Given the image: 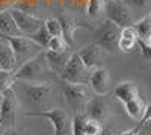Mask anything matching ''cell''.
<instances>
[{
	"instance_id": "obj_1",
	"label": "cell",
	"mask_w": 151,
	"mask_h": 135,
	"mask_svg": "<svg viewBox=\"0 0 151 135\" xmlns=\"http://www.w3.org/2000/svg\"><path fill=\"white\" fill-rule=\"evenodd\" d=\"M48 71H50V68L45 62L44 52H41L35 58H32V59L26 61L24 64H21L14 73V79L15 81H23V82H29V83L45 82L44 76Z\"/></svg>"
},
{
	"instance_id": "obj_2",
	"label": "cell",
	"mask_w": 151,
	"mask_h": 135,
	"mask_svg": "<svg viewBox=\"0 0 151 135\" xmlns=\"http://www.w3.org/2000/svg\"><path fill=\"white\" fill-rule=\"evenodd\" d=\"M26 117H38L47 120L53 128L52 135H71V114L64 108H50L47 111H30Z\"/></svg>"
},
{
	"instance_id": "obj_3",
	"label": "cell",
	"mask_w": 151,
	"mask_h": 135,
	"mask_svg": "<svg viewBox=\"0 0 151 135\" xmlns=\"http://www.w3.org/2000/svg\"><path fill=\"white\" fill-rule=\"evenodd\" d=\"M121 35V28L110 20H104L94 29V43L104 52H116V44Z\"/></svg>"
},
{
	"instance_id": "obj_4",
	"label": "cell",
	"mask_w": 151,
	"mask_h": 135,
	"mask_svg": "<svg viewBox=\"0 0 151 135\" xmlns=\"http://www.w3.org/2000/svg\"><path fill=\"white\" fill-rule=\"evenodd\" d=\"M62 94L65 97L67 105L74 111V114H79L85 111V106L88 100L91 99V91L88 85H77V83H62Z\"/></svg>"
},
{
	"instance_id": "obj_5",
	"label": "cell",
	"mask_w": 151,
	"mask_h": 135,
	"mask_svg": "<svg viewBox=\"0 0 151 135\" xmlns=\"http://www.w3.org/2000/svg\"><path fill=\"white\" fill-rule=\"evenodd\" d=\"M91 71L85 64L83 61L79 58V55L73 52L68 62L62 71V75L59 76L64 82H68V83H77V85H88V81H89V76H91Z\"/></svg>"
},
{
	"instance_id": "obj_6",
	"label": "cell",
	"mask_w": 151,
	"mask_h": 135,
	"mask_svg": "<svg viewBox=\"0 0 151 135\" xmlns=\"http://www.w3.org/2000/svg\"><path fill=\"white\" fill-rule=\"evenodd\" d=\"M18 108H20V102L15 90L14 88L6 90L2 94V102H0V125L5 129L17 126Z\"/></svg>"
},
{
	"instance_id": "obj_7",
	"label": "cell",
	"mask_w": 151,
	"mask_h": 135,
	"mask_svg": "<svg viewBox=\"0 0 151 135\" xmlns=\"http://www.w3.org/2000/svg\"><path fill=\"white\" fill-rule=\"evenodd\" d=\"M8 43L11 44L12 50H14V55L17 59V67H20L26 61H29V59L35 58L36 55H40L41 52H44V49L41 46H38L35 41H32L26 35L8 38Z\"/></svg>"
},
{
	"instance_id": "obj_8",
	"label": "cell",
	"mask_w": 151,
	"mask_h": 135,
	"mask_svg": "<svg viewBox=\"0 0 151 135\" xmlns=\"http://www.w3.org/2000/svg\"><path fill=\"white\" fill-rule=\"evenodd\" d=\"M104 14H106L107 20L115 23L121 29L127 28V26H132V24L134 23L133 9L125 3L124 0H109V2H106Z\"/></svg>"
},
{
	"instance_id": "obj_9",
	"label": "cell",
	"mask_w": 151,
	"mask_h": 135,
	"mask_svg": "<svg viewBox=\"0 0 151 135\" xmlns=\"http://www.w3.org/2000/svg\"><path fill=\"white\" fill-rule=\"evenodd\" d=\"M53 83L50 81L45 82H36V83H29L23 88L24 94H26L29 103H32L36 108L41 106H47V103L50 102V97L53 94Z\"/></svg>"
},
{
	"instance_id": "obj_10",
	"label": "cell",
	"mask_w": 151,
	"mask_h": 135,
	"mask_svg": "<svg viewBox=\"0 0 151 135\" xmlns=\"http://www.w3.org/2000/svg\"><path fill=\"white\" fill-rule=\"evenodd\" d=\"M83 112L89 118L103 125L106 121H109V118L112 115V108H110L109 100L104 96H91V99L88 100Z\"/></svg>"
},
{
	"instance_id": "obj_11",
	"label": "cell",
	"mask_w": 151,
	"mask_h": 135,
	"mask_svg": "<svg viewBox=\"0 0 151 135\" xmlns=\"http://www.w3.org/2000/svg\"><path fill=\"white\" fill-rule=\"evenodd\" d=\"M11 11V15L14 17V21L17 24L18 30L21 32V35H32L33 32H36L38 29H40L42 24H44V20L36 17L33 14H30V12L24 11V9H18V8H12L9 9Z\"/></svg>"
},
{
	"instance_id": "obj_12",
	"label": "cell",
	"mask_w": 151,
	"mask_h": 135,
	"mask_svg": "<svg viewBox=\"0 0 151 135\" xmlns=\"http://www.w3.org/2000/svg\"><path fill=\"white\" fill-rule=\"evenodd\" d=\"M88 87L95 96H106L110 91V73L106 67H97L91 71Z\"/></svg>"
},
{
	"instance_id": "obj_13",
	"label": "cell",
	"mask_w": 151,
	"mask_h": 135,
	"mask_svg": "<svg viewBox=\"0 0 151 135\" xmlns=\"http://www.w3.org/2000/svg\"><path fill=\"white\" fill-rule=\"evenodd\" d=\"M79 58L83 61V64L89 68V70H94L97 67H103V62H104V50L100 46H97L95 43H91V44H86L83 46L82 49H79L77 52Z\"/></svg>"
},
{
	"instance_id": "obj_14",
	"label": "cell",
	"mask_w": 151,
	"mask_h": 135,
	"mask_svg": "<svg viewBox=\"0 0 151 135\" xmlns=\"http://www.w3.org/2000/svg\"><path fill=\"white\" fill-rule=\"evenodd\" d=\"M73 52H74V50H73V47L67 49V50H62V52H52V50H44L45 62H47V65H48L50 71H53V73H56L58 76H60Z\"/></svg>"
},
{
	"instance_id": "obj_15",
	"label": "cell",
	"mask_w": 151,
	"mask_h": 135,
	"mask_svg": "<svg viewBox=\"0 0 151 135\" xmlns=\"http://www.w3.org/2000/svg\"><path fill=\"white\" fill-rule=\"evenodd\" d=\"M59 23L62 26V38L67 41L68 46H74V33L77 29H92L91 26H88L86 23H82L79 20H76L74 17L71 15H60L59 18Z\"/></svg>"
},
{
	"instance_id": "obj_16",
	"label": "cell",
	"mask_w": 151,
	"mask_h": 135,
	"mask_svg": "<svg viewBox=\"0 0 151 135\" xmlns=\"http://www.w3.org/2000/svg\"><path fill=\"white\" fill-rule=\"evenodd\" d=\"M21 32L18 30L14 17L11 15V11H0V38L8 40L12 36H20Z\"/></svg>"
},
{
	"instance_id": "obj_17",
	"label": "cell",
	"mask_w": 151,
	"mask_h": 135,
	"mask_svg": "<svg viewBox=\"0 0 151 135\" xmlns=\"http://www.w3.org/2000/svg\"><path fill=\"white\" fill-rule=\"evenodd\" d=\"M113 96L124 105L125 102H129L134 97L139 96V90H137L136 83L132 82V81H121L119 83L115 85L113 88Z\"/></svg>"
},
{
	"instance_id": "obj_18",
	"label": "cell",
	"mask_w": 151,
	"mask_h": 135,
	"mask_svg": "<svg viewBox=\"0 0 151 135\" xmlns=\"http://www.w3.org/2000/svg\"><path fill=\"white\" fill-rule=\"evenodd\" d=\"M0 68L14 71L17 68V59L8 40H0Z\"/></svg>"
},
{
	"instance_id": "obj_19",
	"label": "cell",
	"mask_w": 151,
	"mask_h": 135,
	"mask_svg": "<svg viewBox=\"0 0 151 135\" xmlns=\"http://www.w3.org/2000/svg\"><path fill=\"white\" fill-rule=\"evenodd\" d=\"M147 106H148V102H145L141 96H137V97H134V99L124 103V111L130 118L141 120V117L144 115Z\"/></svg>"
},
{
	"instance_id": "obj_20",
	"label": "cell",
	"mask_w": 151,
	"mask_h": 135,
	"mask_svg": "<svg viewBox=\"0 0 151 135\" xmlns=\"http://www.w3.org/2000/svg\"><path fill=\"white\" fill-rule=\"evenodd\" d=\"M132 26L134 28V30L137 33V40L151 44V15H150V12H147L142 18L136 20Z\"/></svg>"
},
{
	"instance_id": "obj_21",
	"label": "cell",
	"mask_w": 151,
	"mask_h": 135,
	"mask_svg": "<svg viewBox=\"0 0 151 135\" xmlns=\"http://www.w3.org/2000/svg\"><path fill=\"white\" fill-rule=\"evenodd\" d=\"M104 5H106L104 0H88L86 6H85V11H86L88 17L92 18V20L100 18L104 14Z\"/></svg>"
},
{
	"instance_id": "obj_22",
	"label": "cell",
	"mask_w": 151,
	"mask_h": 135,
	"mask_svg": "<svg viewBox=\"0 0 151 135\" xmlns=\"http://www.w3.org/2000/svg\"><path fill=\"white\" fill-rule=\"evenodd\" d=\"M88 115L85 112L74 114L71 117V135H85V125Z\"/></svg>"
},
{
	"instance_id": "obj_23",
	"label": "cell",
	"mask_w": 151,
	"mask_h": 135,
	"mask_svg": "<svg viewBox=\"0 0 151 135\" xmlns=\"http://www.w3.org/2000/svg\"><path fill=\"white\" fill-rule=\"evenodd\" d=\"M137 47V40L136 38H127V36H121L116 44V50H119L121 53H133L134 49Z\"/></svg>"
},
{
	"instance_id": "obj_24",
	"label": "cell",
	"mask_w": 151,
	"mask_h": 135,
	"mask_svg": "<svg viewBox=\"0 0 151 135\" xmlns=\"http://www.w3.org/2000/svg\"><path fill=\"white\" fill-rule=\"evenodd\" d=\"M29 38L32 40V41H35L38 46H41L44 50H45V47H47V44H48V41H50V38L52 36L48 35V32H47V29L44 28V24L38 29L36 32H33L32 35H29Z\"/></svg>"
},
{
	"instance_id": "obj_25",
	"label": "cell",
	"mask_w": 151,
	"mask_h": 135,
	"mask_svg": "<svg viewBox=\"0 0 151 135\" xmlns=\"http://www.w3.org/2000/svg\"><path fill=\"white\" fill-rule=\"evenodd\" d=\"M15 79H14V71H6L0 68V94H3L6 90L12 88Z\"/></svg>"
},
{
	"instance_id": "obj_26",
	"label": "cell",
	"mask_w": 151,
	"mask_h": 135,
	"mask_svg": "<svg viewBox=\"0 0 151 135\" xmlns=\"http://www.w3.org/2000/svg\"><path fill=\"white\" fill-rule=\"evenodd\" d=\"M44 28L47 29L50 36H62V26L56 17H50L44 20Z\"/></svg>"
},
{
	"instance_id": "obj_27",
	"label": "cell",
	"mask_w": 151,
	"mask_h": 135,
	"mask_svg": "<svg viewBox=\"0 0 151 135\" xmlns=\"http://www.w3.org/2000/svg\"><path fill=\"white\" fill-rule=\"evenodd\" d=\"M71 46L67 44V41L62 38V36H52L45 47V50H52V52H62V50H67Z\"/></svg>"
},
{
	"instance_id": "obj_28",
	"label": "cell",
	"mask_w": 151,
	"mask_h": 135,
	"mask_svg": "<svg viewBox=\"0 0 151 135\" xmlns=\"http://www.w3.org/2000/svg\"><path fill=\"white\" fill-rule=\"evenodd\" d=\"M101 126H103L101 123L88 117L86 125H85V135H98L100 131H101Z\"/></svg>"
},
{
	"instance_id": "obj_29",
	"label": "cell",
	"mask_w": 151,
	"mask_h": 135,
	"mask_svg": "<svg viewBox=\"0 0 151 135\" xmlns=\"http://www.w3.org/2000/svg\"><path fill=\"white\" fill-rule=\"evenodd\" d=\"M125 3L132 9H145L150 3V0H125Z\"/></svg>"
},
{
	"instance_id": "obj_30",
	"label": "cell",
	"mask_w": 151,
	"mask_h": 135,
	"mask_svg": "<svg viewBox=\"0 0 151 135\" xmlns=\"http://www.w3.org/2000/svg\"><path fill=\"white\" fill-rule=\"evenodd\" d=\"M98 135H119V131L113 125H104L101 126V131H100Z\"/></svg>"
},
{
	"instance_id": "obj_31",
	"label": "cell",
	"mask_w": 151,
	"mask_h": 135,
	"mask_svg": "<svg viewBox=\"0 0 151 135\" xmlns=\"http://www.w3.org/2000/svg\"><path fill=\"white\" fill-rule=\"evenodd\" d=\"M3 135H23V129L15 126V128H9L3 131Z\"/></svg>"
},
{
	"instance_id": "obj_32",
	"label": "cell",
	"mask_w": 151,
	"mask_h": 135,
	"mask_svg": "<svg viewBox=\"0 0 151 135\" xmlns=\"http://www.w3.org/2000/svg\"><path fill=\"white\" fill-rule=\"evenodd\" d=\"M17 0H0V11H6L14 5Z\"/></svg>"
},
{
	"instance_id": "obj_33",
	"label": "cell",
	"mask_w": 151,
	"mask_h": 135,
	"mask_svg": "<svg viewBox=\"0 0 151 135\" xmlns=\"http://www.w3.org/2000/svg\"><path fill=\"white\" fill-rule=\"evenodd\" d=\"M119 135H139V128H133V129H127L119 132Z\"/></svg>"
},
{
	"instance_id": "obj_34",
	"label": "cell",
	"mask_w": 151,
	"mask_h": 135,
	"mask_svg": "<svg viewBox=\"0 0 151 135\" xmlns=\"http://www.w3.org/2000/svg\"><path fill=\"white\" fill-rule=\"evenodd\" d=\"M3 131H5V128H3L2 125H0V135H3Z\"/></svg>"
},
{
	"instance_id": "obj_35",
	"label": "cell",
	"mask_w": 151,
	"mask_h": 135,
	"mask_svg": "<svg viewBox=\"0 0 151 135\" xmlns=\"http://www.w3.org/2000/svg\"><path fill=\"white\" fill-rule=\"evenodd\" d=\"M0 102H2V94H0Z\"/></svg>"
},
{
	"instance_id": "obj_36",
	"label": "cell",
	"mask_w": 151,
	"mask_h": 135,
	"mask_svg": "<svg viewBox=\"0 0 151 135\" xmlns=\"http://www.w3.org/2000/svg\"><path fill=\"white\" fill-rule=\"evenodd\" d=\"M104 2H109V0H104Z\"/></svg>"
},
{
	"instance_id": "obj_37",
	"label": "cell",
	"mask_w": 151,
	"mask_h": 135,
	"mask_svg": "<svg viewBox=\"0 0 151 135\" xmlns=\"http://www.w3.org/2000/svg\"><path fill=\"white\" fill-rule=\"evenodd\" d=\"M0 40H2V38H0Z\"/></svg>"
}]
</instances>
